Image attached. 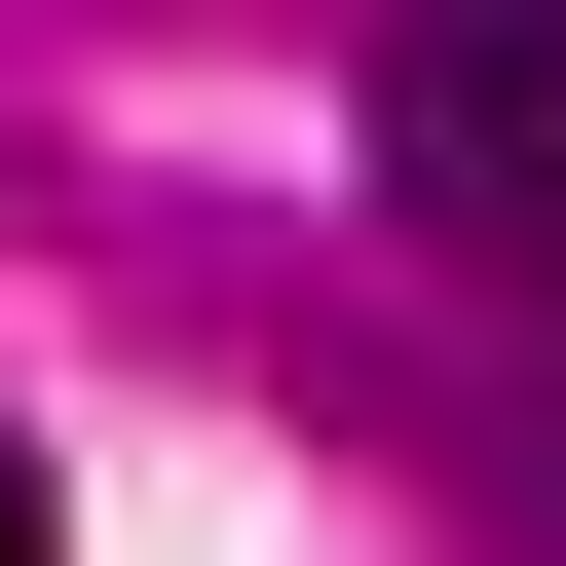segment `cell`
I'll return each mask as SVG.
<instances>
[{
  "label": "cell",
  "instance_id": "1",
  "mask_svg": "<svg viewBox=\"0 0 566 566\" xmlns=\"http://www.w3.org/2000/svg\"><path fill=\"white\" fill-rule=\"evenodd\" d=\"M378 189L491 303H566V0H378Z\"/></svg>",
  "mask_w": 566,
  "mask_h": 566
},
{
  "label": "cell",
  "instance_id": "2",
  "mask_svg": "<svg viewBox=\"0 0 566 566\" xmlns=\"http://www.w3.org/2000/svg\"><path fill=\"white\" fill-rule=\"evenodd\" d=\"M491 528H566V416H491Z\"/></svg>",
  "mask_w": 566,
  "mask_h": 566
},
{
  "label": "cell",
  "instance_id": "3",
  "mask_svg": "<svg viewBox=\"0 0 566 566\" xmlns=\"http://www.w3.org/2000/svg\"><path fill=\"white\" fill-rule=\"evenodd\" d=\"M0 566H39V453H0Z\"/></svg>",
  "mask_w": 566,
  "mask_h": 566
}]
</instances>
